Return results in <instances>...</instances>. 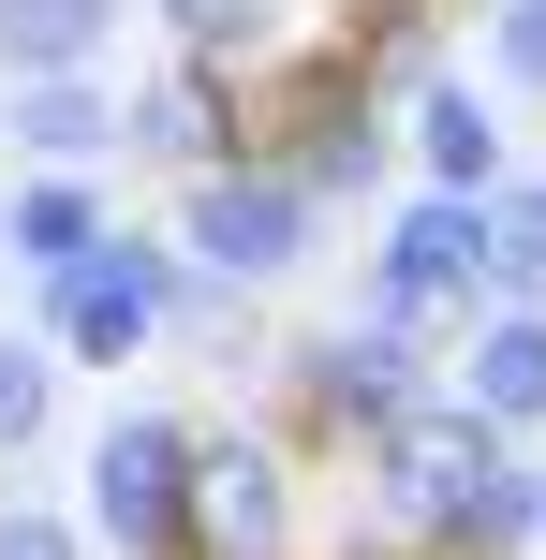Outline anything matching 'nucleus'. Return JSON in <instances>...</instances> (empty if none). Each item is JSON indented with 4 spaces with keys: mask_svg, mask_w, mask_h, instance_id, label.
<instances>
[{
    "mask_svg": "<svg viewBox=\"0 0 546 560\" xmlns=\"http://www.w3.org/2000/svg\"><path fill=\"white\" fill-rule=\"evenodd\" d=\"M502 472H518V428H488L458 384H443V398H414V413L370 443V502H384V532H399V546H429V560H473V546H488Z\"/></svg>",
    "mask_w": 546,
    "mask_h": 560,
    "instance_id": "1",
    "label": "nucleus"
},
{
    "mask_svg": "<svg viewBox=\"0 0 546 560\" xmlns=\"http://www.w3.org/2000/svg\"><path fill=\"white\" fill-rule=\"evenodd\" d=\"M30 295H45V339H59L74 369H133L163 325H236V280H207L177 236H133V222H118L89 266L30 280Z\"/></svg>",
    "mask_w": 546,
    "mask_h": 560,
    "instance_id": "2",
    "label": "nucleus"
},
{
    "mask_svg": "<svg viewBox=\"0 0 546 560\" xmlns=\"http://www.w3.org/2000/svg\"><path fill=\"white\" fill-rule=\"evenodd\" d=\"M414 398H443L429 325H384V310H355V325H325V339H295V354H281V428H295V443L370 457Z\"/></svg>",
    "mask_w": 546,
    "mask_h": 560,
    "instance_id": "3",
    "label": "nucleus"
},
{
    "mask_svg": "<svg viewBox=\"0 0 546 560\" xmlns=\"http://www.w3.org/2000/svg\"><path fill=\"white\" fill-rule=\"evenodd\" d=\"M325 236V192L281 163V148H236V163L177 177V252H193L207 280H236V295H266V280H295Z\"/></svg>",
    "mask_w": 546,
    "mask_h": 560,
    "instance_id": "4",
    "label": "nucleus"
},
{
    "mask_svg": "<svg viewBox=\"0 0 546 560\" xmlns=\"http://www.w3.org/2000/svg\"><path fill=\"white\" fill-rule=\"evenodd\" d=\"M193 502H207V428L118 398L104 443H89V532L118 560H193Z\"/></svg>",
    "mask_w": 546,
    "mask_h": 560,
    "instance_id": "5",
    "label": "nucleus"
},
{
    "mask_svg": "<svg viewBox=\"0 0 546 560\" xmlns=\"http://www.w3.org/2000/svg\"><path fill=\"white\" fill-rule=\"evenodd\" d=\"M370 310L384 325H473L488 310V192H414L370 252Z\"/></svg>",
    "mask_w": 546,
    "mask_h": 560,
    "instance_id": "6",
    "label": "nucleus"
},
{
    "mask_svg": "<svg viewBox=\"0 0 546 560\" xmlns=\"http://www.w3.org/2000/svg\"><path fill=\"white\" fill-rule=\"evenodd\" d=\"M0 148L45 177H118L133 163V104H118L104 74H15L0 89Z\"/></svg>",
    "mask_w": 546,
    "mask_h": 560,
    "instance_id": "7",
    "label": "nucleus"
},
{
    "mask_svg": "<svg viewBox=\"0 0 546 560\" xmlns=\"http://www.w3.org/2000/svg\"><path fill=\"white\" fill-rule=\"evenodd\" d=\"M193 560H295V472H281V443H266V428H207Z\"/></svg>",
    "mask_w": 546,
    "mask_h": 560,
    "instance_id": "8",
    "label": "nucleus"
},
{
    "mask_svg": "<svg viewBox=\"0 0 546 560\" xmlns=\"http://www.w3.org/2000/svg\"><path fill=\"white\" fill-rule=\"evenodd\" d=\"M252 89L236 74H207V59H163V74L133 89V163H177V177H207V163H236L252 148Z\"/></svg>",
    "mask_w": 546,
    "mask_h": 560,
    "instance_id": "9",
    "label": "nucleus"
},
{
    "mask_svg": "<svg viewBox=\"0 0 546 560\" xmlns=\"http://www.w3.org/2000/svg\"><path fill=\"white\" fill-rule=\"evenodd\" d=\"M458 398L532 443V428H546V310H518V295L473 310V325H458Z\"/></svg>",
    "mask_w": 546,
    "mask_h": 560,
    "instance_id": "10",
    "label": "nucleus"
},
{
    "mask_svg": "<svg viewBox=\"0 0 546 560\" xmlns=\"http://www.w3.org/2000/svg\"><path fill=\"white\" fill-rule=\"evenodd\" d=\"M118 236V207H104V177H45V163H15V192H0V252H15L30 280H59V266H89Z\"/></svg>",
    "mask_w": 546,
    "mask_h": 560,
    "instance_id": "11",
    "label": "nucleus"
},
{
    "mask_svg": "<svg viewBox=\"0 0 546 560\" xmlns=\"http://www.w3.org/2000/svg\"><path fill=\"white\" fill-rule=\"evenodd\" d=\"M281 163L311 177L325 207L370 192V177H384V89H370V74H311V104H295V148H281Z\"/></svg>",
    "mask_w": 546,
    "mask_h": 560,
    "instance_id": "12",
    "label": "nucleus"
},
{
    "mask_svg": "<svg viewBox=\"0 0 546 560\" xmlns=\"http://www.w3.org/2000/svg\"><path fill=\"white\" fill-rule=\"evenodd\" d=\"M163 30H177V59H207V74L266 89L295 45H311V0H163Z\"/></svg>",
    "mask_w": 546,
    "mask_h": 560,
    "instance_id": "13",
    "label": "nucleus"
},
{
    "mask_svg": "<svg viewBox=\"0 0 546 560\" xmlns=\"http://www.w3.org/2000/svg\"><path fill=\"white\" fill-rule=\"evenodd\" d=\"M414 177H429V192H502V177H518V163H502V104L473 74L414 89Z\"/></svg>",
    "mask_w": 546,
    "mask_h": 560,
    "instance_id": "14",
    "label": "nucleus"
},
{
    "mask_svg": "<svg viewBox=\"0 0 546 560\" xmlns=\"http://www.w3.org/2000/svg\"><path fill=\"white\" fill-rule=\"evenodd\" d=\"M118 0H0V89L15 74H104Z\"/></svg>",
    "mask_w": 546,
    "mask_h": 560,
    "instance_id": "15",
    "label": "nucleus"
},
{
    "mask_svg": "<svg viewBox=\"0 0 546 560\" xmlns=\"http://www.w3.org/2000/svg\"><path fill=\"white\" fill-rule=\"evenodd\" d=\"M59 369H74V354H59L45 325H0V457H30L59 428Z\"/></svg>",
    "mask_w": 546,
    "mask_h": 560,
    "instance_id": "16",
    "label": "nucleus"
},
{
    "mask_svg": "<svg viewBox=\"0 0 546 560\" xmlns=\"http://www.w3.org/2000/svg\"><path fill=\"white\" fill-rule=\"evenodd\" d=\"M488 295L546 310V177H502L488 192Z\"/></svg>",
    "mask_w": 546,
    "mask_h": 560,
    "instance_id": "17",
    "label": "nucleus"
},
{
    "mask_svg": "<svg viewBox=\"0 0 546 560\" xmlns=\"http://www.w3.org/2000/svg\"><path fill=\"white\" fill-rule=\"evenodd\" d=\"M488 89L546 104V0H488Z\"/></svg>",
    "mask_w": 546,
    "mask_h": 560,
    "instance_id": "18",
    "label": "nucleus"
},
{
    "mask_svg": "<svg viewBox=\"0 0 546 560\" xmlns=\"http://www.w3.org/2000/svg\"><path fill=\"white\" fill-rule=\"evenodd\" d=\"M0 560H89V532L59 502H15V487H0Z\"/></svg>",
    "mask_w": 546,
    "mask_h": 560,
    "instance_id": "19",
    "label": "nucleus"
},
{
    "mask_svg": "<svg viewBox=\"0 0 546 560\" xmlns=\"http://www.w3.org/2000/svg\"><path fill=\"white\" fill-rule=\"evenodd\" d=\"M429 15H473V0H429Z\"/></svg>",
    "mask_w": 546,
    "mask_h": 560,
    "instance_id": "20",
    "label": "nucleus"
}]
</instances>
